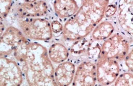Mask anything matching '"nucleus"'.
<instances>
[{"label": "nucleus", "mask_w": 133, "mask_h": 86, "mask_svg": "<svg viewBox=\"0 0 133 86\" xmlns=\"http://www.w3.org/2000/svg\"><path fill=\"white\" fill-rule=\"evenodd\" d=\"M72 86L97 85L96 63L90 61H81L77 63Z\"/></svg>", "instance_id": "nucleus-11"}, {"label": "nucleus", "mask_w": 133, "mask_h": 86, "mask_svg": "<svg viewBox=\"0 0 133 86\" xmlns=\"http://www.w3.org/2000/svg\"><path fill=\"white\" fill-rule=\"evenodd\" d=\"M98 1H99L100 2H101V3H102L105 4V5H109V2L111 0H98Z\"/></svg>", "instance_id": "nucleus-22"}, {"label": "nucleus", "mask_w": 133, "mask_h": 86, "mask_svg": "<svg viewBox=\"0 0 133 86\" xmlns=\"http://www.w3.org/2000/svg\"><path fill=\"white\" fill-rule=\"evenodd\" d=\"M26 39L17 27L8 25L0 38V56H12L16 48Z\"/></svg>", "instance_id": "nucleus-10"}, {"label": "nucleus", "mask_w": 133, "mask_h": 86, "mask_svg": "<svg viewBox=\"0 0 133 86\" xmlns=\"http://www.w3.org/2000/svg\"><path fill=\"white\" fill-rule=\"evenodd\" d=\"M13 23L30 41L50 43L54 38L48 17L19 19Z\"/></svg>", "instance_id": "nucleus-3"}, {"label": "nucleus", "mask_w": 133, "mask_h": 86, "mask_svg": "<svg viewBox=\"0 0 133 86\" xmlns=\"http://www.w3.org/2000/svg\"><path fill=\"white\" fill-rule=\"evenodd\" d=\"M48 18L51 24V30H52L54 38H60L63 31L64 21L52 15H50Z\"/></svg>", "instance_id": "nucleus-17"}, {"label": "nucleus", "mask_w": 133, "mask_h": 86, "mask_svg": "<svg viewBox=\"0 0 133 86\" xmlns=\"http://www.w3.org/2000/svg\"><path fill=\"white\" fill-rule=\"evenodd\" d=\"M51 15L48 1L36 0L32 2H23L14 0L13 6L7 18L12 22L19 19L29 17H45Z\"/></svg>", "instance_id": "nucleus-5"}, {"label": "nucleus", "mask_w": 133, "mask_h": 86, "mask_svg": "<svg viewBox=\"0 0 133 86\" xmlns=\"http://www.w3.org/2000/svg\"><path fill=\"white\" fill-rule=\"evenodd\" d=\"M15 1H23V2H32L36 0H15Z\"/></svg>", "instance_id": "nucleus-23"}, {"label": "nucleus", "mask_w": 133, "mask_h": 86, "mask_svg": "<svg viewBox=\"0 0 133 86\" xmlns=\"http://www.w3.org/2000/svg\"><path fill=\"white\" fill-rule=\"evenodd\" d=\"M24 78L18 62L11 56H0V86L23 85Z\"/></svg>", "instance_id": "nucleus-7"}, {"label": "nucleus", "mask_w": 133, "mask_h": 86, "mask_svg": "<svg viewBox=\"0 0 133 86\" xmlns=\"http://www.w3.org/2000/svg\"><path fill=\"white\" fill-rule=\"evenodd\" d=\"M121 71L133 72V48L130 50L125 58L120 62Z\"/></svg>", "instance_id": "nucleus-19"}, {"label": "nucleus", "mask_w": 133, "mask_h": 86, "mask_svg": "<svg viewBox=\"0 0 133 86\" xmlns=\"http://www.w3.org/2000/svg\"><path fill=\"white\" fill-rule=\"evenodd\" d=\"M120 72V62L100 55L96 62L97 85H111Z\"/></svg>", "instance_id": "nucleus-8"}, {"label": "nucleus", "mask_w": 133, "mask_h": 86, "mask_svg": "<svg viewBox=\"0 0 133 86\" xmlns=\"http://www.w3.org/2000/svg\"><path fill=\"white\" fill-rule=\"evenodd\" d=\"M6 27V24L5 23V22L0 21V38H1L3 34L5 32Z\"/></svg>", "instance_id": "nucleus-21"}, {"label": "nucleus", "mask_w": 133, "mask_h": 86, "mask_svg": "<svg viewBox=\"0 0 133 86\" xmlns=\"http://www.w3.org/2000/svg\"><path fill=\"white\" fill-rule=\"evenodd\" d=\"M48 55L54 65L66 61L70 55L68 48L59 38H54L49 43Z\"/></svg>", "instance_id": "nucleus-15"}, {"label": "nucleus", "mask_w": 133, "mask_h": 86, "mask_svg": "<svg viewBox=\"0 0 133 86\" xmlns=\"http://www.w3.org/2000/svg\"><path fill=\"white\" fill-rule=\"evenodd\" d=\"M49 43L26 39L14 51L12 57L21 67L26 85L57 86L54 65L48 55Z\"/></svg>", "instance_id": "nucleus-1"}, {"label": "nucleus", "mask_w": 133, "mask_h": 86, "mask_svg": "<svg viewBox=\"0 0 133 86\" xmlns=\"http://www.w3.org/2000/svg\"><path fill=\"white\" fill-rule=\"evenodd\" d=\"M14 0H0V21H5L9 16Z\"/></svg>", "instance_id": "nucleus-18"}, {"label": "nucleus", "mask_w": 133, "mask_h": 86, "mask_svg": "<svg viewBox=\"0 0 133 86\" xmlns=\"http://www.w3.org/2000/svg\"><path fill=\"white\" fill-rule=\"evenodd\" d=\"M107 6L98 0H82L77 13L64 23L59 39L68 47L73 42L89 36L94 27L104 17Z\"/></svg>", "instance_id": "nucleus-2"}, {"label": "nucleus", "mask_w": 133, "mask_h": 86, "mask_svg": "<svg viewBox=\"0 0 133 86\" xmlns=\"http://www.w3.org/2000/svg\"><path fill=\"white\" fill-rule=\"evenodd\" d=\"M51 15L62 21H66L77 13L82 0H48Z\"/></svg>", "instance_id": "nucleus-12"}, {"label": "nucleus", "mask_w": 133, "mask_h": 86, "mask_svg": "<svg viewBox=\"0 0 133 86\" xmlns=\"http://www.w3.org/2000/svg\"><path fill=\"white\" fill-rule=\"evenodd\" d=\"M78 62L70 57L66 61L54 65V80L57 86L71 85Z\"/></svg>", "instance_id": "nucleus-13"}, {"label": "nucleus", "mask_w": 133, "mask_h": 86, "mask_svg": "<svg viewBox=\"0 0 133 86\" xmlns=\"http://www.w3.org/2000/svg\"><path fill=\"white\" fill-rule=\"evenodd\" d=\"M100 43L93 41L89 35L73 42L68 46L70 57L77 61H90L97 62L101 53Z\"/></svg>", "instance_id": "nucleus-6"}, {"label": "nucleus", "mask_w": 133, "mask_h": 86, "mask_svg": "<svg viewBox=\"0 0 133 86\" xmlns=\"http://www.w3.org/2000/svg\"><path fill=\"white\" fill-rule=\"evenodd\" d=\"M111 85L114 86H132L133 72L121 71Z\"/></svg>", "instance_id": "nucleus-16"}, {"label": "nucleus", "mask_w": 133, "mask_h": 86, "mask_svg": "<svg viewBox=\"0 0 133 86\" xmlns=\"http://www.w3.org/2000/svg\"><path fill=\"white\" fill-rule=\"evenodd\" d=\"M117 1L118 0H111L106 7L104 13L105 18H112L115 17L117 10Z\"/></svg>", "instance_id": "nucleus-20"}, {"label": "nucleus", "mask_w": 133, "mask_h": 86, "mask_svg": "<svg viewBox=\"0 0 133 86\" xmlns=\"http://www.w3.org/2000/svg\"><path fill=\"white\" fill-rule=\"evenodd\" d=\"M115 17L117 24V31L132 40L133 0H118L117 10Z\"/></svg>", "instance_id": "nucleus-9"}, {"label": "nucleus", "mask_w": 133, "mask_h": 86, "mask_svg": "<svg viewBox=\"0 0 133 86\" xmlns=\"http://www.w3.org/2000/svg\"><path fill=\"white\" fill-rule=\"evenodd\" d=\"M100 55L121 62L132 48V40L119 31L100 43Z\"/></svg>", "instance_id": "nucleus-4"}, {"label": "nucleus", "mask_w": 133, "mask_h": 86, "mask_svg": "<svg viewBox=\"0 0 133 86\" xmlns=\"http://www.w3.org/2000/svg\"><path fill=\"white\" fill-rule=\"evenodd\" d=\"M117 31V24L115 17L104 18L94 27L89 35L93 41L102 43Z\"/></svg>", "instance_id": "nucleus-14"}]
</instances>
